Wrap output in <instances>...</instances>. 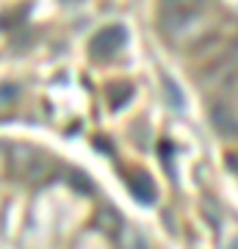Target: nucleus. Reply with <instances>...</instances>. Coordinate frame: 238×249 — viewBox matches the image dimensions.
I'll use <instances>...</instances> for the list:
<instances>
[{"mask_svg": "<svg viewBox=\"0 0 238 249\" xmlns=\"http://www.w3.org/2000/svg\"><path fill=\"white\" fill-rule=\"evenodd\" d=\"M211 0H161L158 3V25L169 39H177L188 28H194L205 17Z\"/></svg>", "mask_w": 238, "mask_h": 249, "instance_id": "1", "label": "nucleus"}, {"mask_svg": "<svg viewBox=\"0 0 238 249\" xmlns=\"http://www.w3.org/2000/svg\"><path fill=\"white\" fill-rule=\"evenodd\" d=\"M6 169H9L11 178L22 180V183H36V180H44L50 175L53 160L44 152L28 147V144H14L6 152Z\"/></svg>", "mask_w": 238, "mask_h": 249, "instance_id": "2", "label": "nucleus"}, {"mask_svg": "<svg viewBox=\"0 0 238 249\" xmlns=\"http://www.w3.org/2000/svg\"><path fill=\"white\" fill-rule=\"evenodd\" d=\"M125 39H128V34H125L122 25H108L103 28L94 39H92V55L94 58H111V55H116L119 50L125 47Z\"/></svg>", "mask_w": 238, "mask_h": 249, "instance_id": "3", "label": "nucleus"}, {"mask_svg": "<svg viewBox=\"0 0 238 249\" xmlns=\"http://www.w3.org/2000/svg\"><path fill=\"white\" fill-rule=\"evenodd\" d=\"M213 124L219 127L221 133L227 136H238V94L233 97H221L213 106Z\"/></svg>", "mask_w": 238, "mask_h": 249, "instance_id": "4", "label": "nucleus"}, {"mask_svg": "<svg viewBox=\"0 0 238 249\" xmlns=\"http://www.w3.org/2000/svg\"><path fill=\"white\" fill-rule=\"evenodd\" d=\"M130 191H133V196H136L139 202L150 205L152 199H155V186H152L150 175H141V172H136V175H133V180H130Z\"/></svg>", "mask_w": 238, "mask_h": 249, "instance_id": "5", "label": "nucleus"}]
</instances>
